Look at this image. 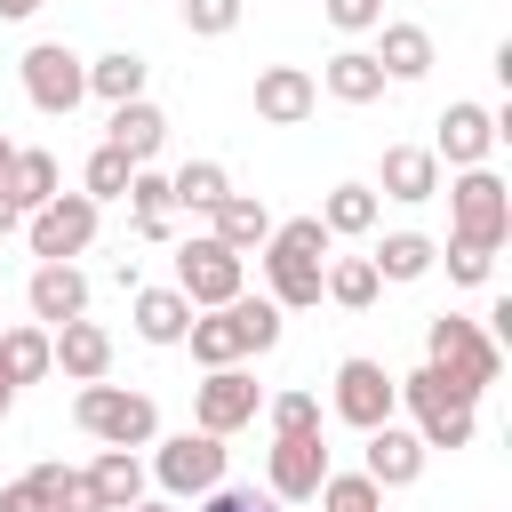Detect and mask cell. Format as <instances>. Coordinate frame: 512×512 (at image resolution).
<instances>
[{"instance_id": "cell-1", "label": "cell", "mask_w": 512, "mask_h": 512, "mask_svg": "<svg viewBox=\"0 0 512 512\" xmlns=\"http://www.w3.org/2000/svg\"><path fill=\"white\" fill-rule=\"evenodd\" d=\"M400 384V400H408V416H416V440L424 448H472V424H480V392L464 384V376H448V368H416V376H392Z\"/></svg>"}, {"instance_id": "cell-2", "label": "cell", "mask_w": 512, "mask_h": 512, "mask_svg": "<svg viewBox=\"0 0 512 512\" xmlns=\"http://www.w3.org/2000/svg\"><path fill=\"white\" fill-rule=\"evenodd\" d=\"M320 272H328V224H320V216H288V224H272V240H264L272 304H280V312L320 304Z\"/></svg>"}, {"instance_id": "cell-3", "label": "cell", "mask_w": 512, "mask_h": 512, "mask_svg": "<svg viewBox=\"0 0 512 512\" xmlns=\"http://www.w3.org/2000/svg\"><path fill=\"white\" fill-rule=\"evenodd\" d=\"M72 424H80L88 440H104V448H152V440H160L152 392H128V384H80Z\"/></svg>"}, {"instance_id": "cell-4", "label": "cell", "mask_w": 512, "mask_h": 512, "mask_svg": "<svg viewBox=\"0 0 512 512\" xmlns=\"http://www.w3.org/2000/svg\"><path fill=\"white\" fill-rule=\"evenodd\" d=\"M448 232L464 240V248H504V232H512V192H504V176L496 168H456V184H448Z\"/></svg>"}, {"instance_id": "cell-5", "label": "cell", "mask_w": 512, "mask_h": 512, "mask_svg": "<svg viewBox=\"0 0 512 512\" xmlns=\"http://www.w3.org/2000/svg\"><path fill=\"white\" fill-rule=\"evenodd\" d=\"M424 352H432V368L464 376L472 392H488V384L504 376V352H496V344H488V328H480V320H464V312L424 320Z\"/></svg>"}, {"instance_id": "cell-6", "label": "cell", "mask_w": 512, "mask_h": 512, "mask_svg": "<svg viewBox=\"0 0 512 512\" xmlns=\"http://www.w3.org/2000/svg\"><path fill=\"white\" fill-rule=\"evenodd\" d=\"M240 272H248V256H232V248L208 240V232H192V240L176 248V296H184L192 312L232 304V296H240Z\"/></svg>"}, {"instance_id": "cell-7", "label": "cell", "mask_w": 512, "mask_h": 512, "mask_svg": "<svg viewBox=\"0 0 512 512\" xmlns=\"http://www.w3.org/2000/svg\"><path fill=\"white\" fill-rule=\"evenodd\" d=\"M16 72H24V96H32V112H72V104L88 96V56H72L64 40H32Z\"/></svg>"}, {"instance_id": "cell-8", "label": "cell", "mask_w": 512, "mask_h": 512, "mask_svg": "<svg viewBox=\"0 0 512 512\" xmlns=\"http://www.w3.org/2000/svg\"><path fill=\"white\" fill-rule=\"evenodd\" d=\"M392 408H400V384L384 376V360H368V352L336 360V416H344L352 432H376V424H392Z\"/></svg>"}, {"instance_id": "cell-9", "label": "cell", "mask_w": 512, "mask_h": 512, "mask_svg": "<svg viewBox=\"0 0 512 512\" xmlns=\"http://www.w3.org/2000/svg\"><path fill=\"white\" fill-rule=\"evenodd\" d=\"M256 408H264V392L248 368H208V384H192V432H208V440L256 424Z\"/></svg>"}, {"instance_id": "cell-10", "label": "cell", "mask_w": 512, "mask_h": 512, "mask_svg": "<svg viewBox=\"0 0 512 512\" xmlns=\"http://www.w3.org/2000/svg\"><path fill=\"white\" fill-rule=\"evenodd\" d=\"M24 232H32V256H40V264H72V256L96 240V200H88V192H56L48 208H32Z\"/></svg>"}, {"instance_id": "cell-11", "label": "cell", "mask_w": 512, "mask_h": 512, "mask_svg": "<svg viewBox=\"0 0 512 512\" xmlns=\"http://www.w3.org/2000/svg\"><path fill=\"white\" fill-rule=\"evenodd\" d=\"M152 480H160L168 496H208V488L224 480V440H208V432H176V440H160Z\"/></svg>"}, {"instance_id": "cell-12", "label": "cell", "mask_w": 512, "mask_h": 512, "mask_svg": "<svg viewBox=\"0 0 512 512\" xmlns=\"http://www.w3.org/2000/svg\"><path fill=\"white\" fill-rule=\"evenodd\" d=\"M264 496H280V504H312L320 496V480H328V448H320V432H296V440H272V464H264Z\"/></svg>"}, {"instance_id": "cell-13", "label": "cell", "mask_w": 512, "mask_h": 512, "mask_svg": "<svg viewBox=\"0 0 512 512\" xmlns=\"http://www.w3.org/2000/svg\"><path fill=\"white\" fill-rule=\"evenodd\" d=\"M312 104H320V80L304 64H264L256 72V120L264 128H296V120H312Z\"/></svg>"}, {"instance_id": "cell-14", "label": "cell", "mask_w": 512, "mask_h": 512, "mask_svg": "<svg viewBox=\"0 0 512 512\" xmlns=\"http://www.w3.org/2000/svg\"><path fill=\"white\" fill-rule=\"evenodd\" d=\"M488 152H496V112H488V104H448L432 160H448V168H488Z\"/></svg>"}, {"instance_id": "cell-15", "label": "cell", "mask_w": 512, "mask_h": 512, "mask_svg": "<svg viewBox=\"0 0 512 512\" xmlns=\"http://www.w3.org/2000/svg\"><path fill=\"white\" fill-rule=\"evenodd\" d=\"M24 304H32V320H40V328L88 320V272H80V264H40V272H32V288H24Z\"/></svg>"}, {"instance_id": "cell-16", "label": "cell", "mask_w": 512, "mask_h": 512, "mask_svg": "<svg viewBox=\"0 0 512 512\" xmlns=\"http://www.w3.org/2000/svg\"><path fill=\"white\" fill-rule=\"evenodd\" d=\"M424 456H432V448H424L416 432H400V424H376V432H368V456H360V472H368L376 488H416V480H424Z\"/></svg>"}, {"instance_id": "cell-17", "label": "cell", "mask_w": 512, "mask_h": 512, "mask_svg": "<svg viewBox=\"0 0 512 512\" xmlns=\"http://www.w3.org/2000/svg\"><path fill=\"white\" fill-rule=\"evenodd\" d=\"M368 192H384V200H432L440 192V160H432V144H384V168H376V184Z\"/></svg>"}, {"instance_id": "cell-18", "label": "cell", "mask_w": 512, "mask_h": 512, "mask_svg": "<svg viewBox=\"0 0 512 512\" xmlns=\"http://www.w3.org/2000/svg\"><path fill=\"white\" fill-rule=\"evenodd\" d=\"M48 352H56V368H64L72 384H104V368H112V336H104L96 320H64V328H48Z\"/></svg>"}, {"instance_id": "cell-19", "label": "cell", "mask_w": 512, "mask_h": 512, "mask_svg": "<svg viewBox=\"0 0 512 512\" xmlns=\"http://www.w3.org/2000/svg\"><path fill=\"white\" fill-rule=\"evenodd\" d=\"M208 240H224L232 256H248V248L272 240V208H264L256 192H224V200L208 208Z\"/></svg>"}, {"instance_id": "cell-20", "label": "cell", "mask_w": 512, "mask_h": 512, "mask_svg": "<svg viewBox=\"0 0 512 512\" xmlns=\"http://www.w3.org/2000/svg\"><path fill=\"white\" fill-rule=\"evenodd\" d=\"M112 152H128L136 168H152V152L168 144V112L160 104H144V96H128V104H112V136H104Z\"/></svg>"}, {"instance_id": "cell-21", "label": "cell", "mask_w": 512, "mask_h": 512, "mask_svg": "<svg viewBox=\"0 0 512 512\" xmlns=\"http://www.w3.org/2000/svg\"><path fill=\"white\" fill-rule=\"evenodd\" d=\"M184 344H192V360H200V368H240V360H248V336H240L232 304H216V312H192Z\"/></svg>"}, {"instance_id": "cell-22", "label": "cell", "mask_w": 512, "mask_h": 512, "mask_svg": "<svg viewBox=\"0 0 512 512\" xmlns=\"http://www.w3.org/2000/svg\"><path fill=\"white\" fill-rule=\"evenodd\" d=\"M128 224H136V240H176V200H168V176L160 168H136L128 176Z\"/></svg>"}, {"instance_id": "cell-23", "label": "cell", "mask_w": 512, "mask_h": 512, "mask_svg": "<svg viewBox=\"0 0 512 512\" xmlns=\"http://www.w3.org/2000/svg\"><path fill=\"white\" fill-rule=\"evenodd\" d=\"M88 488H96V512L144 504V464H136V448H104V456L88 464Z\"/></svg>"}, {"instance_id": "cell-24", "label": "cell", "mask_w": 512, "mask_h": 512, "mask_svg": "<svg viewBox=\"0 0 512 512\" xmlns=\"http://www.w3.org/2000/svg\"><path fill=\"white\" fill-rule=\"evenodd\" d=\"M368 56H376L384 80H424V72H432V32H424V24H384V40H376Z\"/></svg>"}, {"instance_id": "cell-25", "label": "cell", "mask_w": 512, "mask_h": 512, "mask_svg": "<svg viewBox=\"0 0 512 512\" xmlns=\"http://www.w3.org/2000/svg\"><path fill=\"white\" fill-rule=\"evenodd\" d=\"M320 88H328L336 104H376V96H384V72H376L368 48H336V56L320 64Z\"/></svg>"}, {"instance_id": "cell-26", "label": "cell", "mask_w": 512, "mask_h": 512, "mask_svg": "<svg viewBox=\"0 0 512 512\" xmlns=\"http://www.w3.org/2000/svg\"><path fill=\"white\" fill-rule=\"evenodd\" d=\"M0 192H8V208H16V216H32V208H48L64 184H56V160H48V152H8Z\"/></svg>"}, {"instance_id": "cell-27", "label": "cell", "mask_w": 512, "mask_h": 512, "mask_svg": "<svg viewBox=\"0 0 512 512\" xmlns=\"http://www.w3.org/2000/svg\"><path fill=\"white\" fill-rule=\"evenodd\" d=\"M368 264H376V280H424V272L440 264V240H424V232H384V240L368 248Z\"/></svg>"}, {"instance_id": "cell-28", "label": "cell", "mask_w": 512, "mask_h": 512, "mask_svg": "<svg viewBox=\"0 0 512 512\" xmlns=\"http://www.w3.org/2000/svg\"><path fill=\"white\" fill-rule=\"evenodd\" d=\"M136 336L144 344H184V328H192V304L176 296V288H136Z\"/></svg>"}, {"instance_id": "cell-29", "label": "cell", "mask_w": 512, "mask_h": 512, "mask_svg": "<svg viewBox=\"0 0 512 512\" xmlns=\"http://www.w3.org/2000/svg\"><path fill=\"white\" fill-rule=\"evenodd\" d=\"M144 56L136 48H104L96 64H88V96H104V104H128V96H144Z\"/></svg>"}, {"instance_id": "cell-30", "label": "cell", "mask_w": 512, "mask_h": 512, "mask_svg": "<svg viewBox=\"0 0 512 512\" xmlns=\"http://www.w3.org/2000/svg\"><path fill=\"white\" fill-rule=\"evenodd\" d=\"M0 368H8L16 384H40V376L56 368V352H48V328H40V320H24V328H0Z\"/></svg>"}, {"instance_id": "cell-31", "label": "cell", "mask_w": 512, "mask_h": 512, "mask_svg": "<svg viewBox=\"0 0 512 512\" xmlns=\"http://www.w3.org/2000/svg\"><path fill=\"white\" fill-rule=\"evenodd\" d=\"M224 192H232L224 160H184V168L168 176V200H176V208H192V216H208V208H216Z\"/></svg>"}, {"instance_id": "cell-32", "label": "cell", "mask_w": 512, "mask_h": 512, "mask_svg": "<svg viewBox=\"0 0 512 512\" xmlns=\"http://www.w3.org/2000/svg\"><path fill=\"white\" fill-rule=\"evenodd\" d=\"M320 224H328V240H360V232H376V192H368V184H336V192L320 200Z\"/></svg>"}, {"instance_id": "cell-33", "label": "cell", "mask_w": 512, "mask_h": 512, "mask_svg": "<svg viewBox=\"0 0 512 512\" xmlns=\"http://www.w3.org/2000/svg\"><path fill=\"white\" fill-rule=\"evenodd\" d=\"M376 288H384V280H376V264H368V256H336V264L320 272V296H328V304H344V312H368V304H376Z\"/></svg>"}, {"instance_id": "cell-34", "label": "cell", "mask_w": 512, "mask_h": 512, "mask_svg": "<svg viewBox=\"0 0 512 512\" xmlns=\"http://www.w3.org/2000/svg\"><path fill=\"white\" fill-rule=\"evenodd\" d=\"M128 176H136V160H128V152H112V144H96V152H88V168H80V192L104 208V200H128Z\"/></svg>"}, {"instance_id": "cell-35", "label": "cell", "mask_w": 512, "mask_h": 512, "mask_svg": "<svg viewBox=\"0 0 512 512\" xmlns=\"http://www.w3.org/2000/svg\"><path fill=\"white\" fill-rule=\"evenodd\" d=\"M320 512H384V488L368 472H328L320 480Z\"/></svg>"}, {"instance_id": "cell-36", "label": "cell", "mask_w": 512, "mask_h": 512, "mask_svg": "<svg viewBox=\"0 0 512 512\" xmlns=\"http://www.w3.org/2000/svg\"><path fill=\"white\" fill-rule=\"evenodd\" d=\"M232 320H240L248 352H272V344H280V304H272V296H232Z\"/></svg>"}, {"instance_id": "cell-37", "label": "cell", "mask_w": 512, "mask_h": 512, "mask_svg": "<svg viewBox=\"0 0 512 512\" xmlns=\"http://www.w3.org/2000/svg\"><path fill=\"white\" fill-rule=\"evenodd\" d=\"M264 416H272V440H296V432H320V400H312V392H280V400H272Z\"/></svg>"}, {"instance_id": "cell-38", "label": "cell", "mask_w": 512, "mask_h": 512, "mask_svg": "<svg viewBox=\"0 0 512 512\" xmlns=\"http://www.w3.org/2000/svg\"><path fill=\"white\" fill-rule=\"evenodd\" d=\"M240 24V0H184V32L192 40H224Z\"/></svg>"}, {"instance_id": "cell-39", "label": "cell", "mask_w": 512, "mask_h": 512, "mask_svg": "<svg viewBox=\"0 0 512 512\" xmlns=\"http://www.w3.org/2000/svg\"><path fill=\"white\" fill-rule=\"evenodd\" d=\"M48 480H56V464H40V472L8 480V488H0V512H48Z\"/></svg>"}, {"instance_id": "cell-40", "label": "cell", "mask_w": 512, "mask_h": 512, "mask_svg": "<svg viewBox=\"0 0 512 512\" xmlns=\"http://www.w3.org/2000/svg\"><path fill=\"white\" fill-rule=\"evenodd\" d=\"M200 512H288L280 496H256V488H232V480H216L208 496H200Z\"/></svg>"}, {"instance_id": "cell-41", "label": "cell", "mask_w": 512, "mask_h": 512, "mask_svg": "<svg viewBox=\"0 0 512 512\" xmlns=\"http://www.w3.org/2000/svg\"><path fill=\"white\" fill-rule=\"evenodd\" d=\"M488 272H496V256H488V248H464V240H448V280H456V288H480Z\"/></svg>"}, {"instance_id": "cell-42", "label": "cell", "mask_w": 512, "mask_h": 512, "mask_svg": "<svg viewBox=\"0 0 512 512\" xmlns=\"http://www.w3.org/2000/svg\"><path fill=\"white\" fill-rule=\"evenodd\" d=\"M328 24L336 32H376L384 24V0H328Z\"/></svg>"}, {"instance_id": "cell-43", "label": "cell", "mask_w": 512, "mask_h": 512, "mask_svg": "<svg viewBox=\"0 0 512 512\" xmlns=\"http://www.w3.org/2000/svg\"><path fill=\"white\" fill-rule=\"evenodd\" d=\"M48 0H0V24H24V16H40Z\"/></svg>"}, {"instance_id": "cell-44", "label": "cell", "mask_w": 512, "mask_h": 512, "mask_svg": "<svg viewBox=\"0 0 512 512\" xmlns=\"http://www.w3.org/2000/svg\"><path fill=\"white\" fill-rule=\"evenodd\" d=\"M8 408H16V376L0 368V424H8Z\"/></svg>"}, {"instance_id": "cell-45", "label": "cell", "mask_w": 512, "mask_h": 512, "mask_svg": "<svg viewBox=\"0 0 512 512\" xmlns=\"http://www.w3.org/2000/svg\"><path fill=\"white\" fill-rule=\"evenodd\" d=\"M16 224H24V216H16V208H8V192H0V232H16Z\"/></svg>"}, {"instance_id": "cell-46", "label": "cell", "mask_w": 512, "mask_h": 512, "mask_svg": "<svg viewBox=\"0 0 512 512\" xmlns=\"http://www.w3.org/2000/svg\"><path fill=\"white\" fill-rule=\"evenodd\" d=\"M128 512H176V504H152V496H144V504H128Z\"/></svg>"}, {"instance_id": "cell-47", "label": "cell", "mask_w": 512, "mask_h": 512, "mask_svg": "<svg viewBox=\"0 0 512 512\" xmlns=\"http://www.w3.org/2000/svg\"><path fill=\"white\" fill-rule=\"evenodd\" d=\"M8 152H16V144H8V136H0V176H8Z\"/></svg>"}, {"instance_id": "cell-48", "label": "cell", "mask_w": 512, "mask_h": 512, "mask_svg": "<svg viewBox=\"0 0 512 512\" xmlns=\"http://www.w3.org/2000/svg\"><path fill=\"white\" fill-rule=\"evenodd\" d=\"M0 304H8V296H0Z\"/></svg>"}]
</instances>
